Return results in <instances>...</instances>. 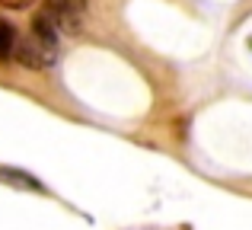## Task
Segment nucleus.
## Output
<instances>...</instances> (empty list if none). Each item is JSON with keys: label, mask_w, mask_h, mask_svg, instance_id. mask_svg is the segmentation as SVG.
<instances>
[{"label": "nucleus", "mask_w": 252, "mask_h": 230, "mask_svg": "<svg viewBox=\"0 0 252 230\" xmlns=\"http://www.w3.org/2000/svg\"><path fill=\"white\" fill-rule=\"evenodd\" d=\"M13 58H16L19 64H26V67H32V70H45L58 61V51L48 48V45H42V42H35V38L29 35V38H23V42H16Z\"/></svg>", "instance_id": "1"}, {"label": "nucleus", "mask_w": 252, "mask_h": 230, "mask_svg": "<svg viewBox=\"0 0 252 230\" xmlns=\"http://www.w3.org/2000/svg\"><path fill=\"white\" fill-rule=\"evenodd\" d=\"M32 38L58 51V23H55L51 6H42V10L35 13V19H32Z\"/></svg>", "instance_id": "2"}, {"label": "nucleus", "mask_w": 252, "mask_h": 230, "mask_svg": "<svg viewBox=\"0 0 252 230\" xmlns=\"http://www.w3.org/2000/svg\"><path fill=\"white\" fill-rule=\"evenodd\" d=\"M51 13H55L58 29L70 32V35H77V32L83 29V13L74 10V6H67V3H61V0H55V3H51Z\"/></svg>", "instance_id": "3"}, {"label": "nucleus", "mask_w": 252, "mask_h": 230, "mask_svg": "<svg viewBox=\"0 0 252 230\" xmlns=\"http://www.w3.org/2000/svg\"><path fill=\"white\" fill-rule=\"evenodd\" d=\"M0 182L16 186V189H29V192H45V186L35 179V176L26 173V169H16V166H0Z\"/></svg>", "instance_id": "4"}, {"label": "nucleus", "mask_w": 252, "mask_h": 230, "mask_svg": "<svg viewBox=\"0 0 252 230\" xmlns=\"http://www.w3.org/2000/svg\"><path fill=\"white\" fill-rule=\"evenodd\" d=\"M16 29H13L10 23H3L0 19V61H10L13 58V51H16Z\"/></svg>", "instance_id": "5"}, {"label": "nucleus", "mask_w": 252, "mask_h": 230, "mask_svg": "<svg viewBox=\"0 0 252 230\" xmlns=\"http://www.w3.org/2000/svg\"><path fill=\"white\" fill-rule=\"evenodd\" d=\"M61 3H67V6H74V10H80V13H83V6H86V0H61Z\"/></svg>", "instance_id": "6"}]
</instances>
